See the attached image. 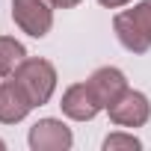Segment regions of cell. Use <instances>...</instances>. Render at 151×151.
<instances>
[{
	"label": "cell",
	"instance_id": "obj_1",
	"mask_svg": "<svg viewBox=\"0 0 151 151\" xmlns=\"http://www.w3.org/2000/svg\"><path fill=\"white\" fill-rule=\"evenodd\" d=\"M113 30L130 53H145L151 47V0H142L139 6L119 12Z\"/></svg>",
	"mask_w": 151,
	"mask_h": 151
},
{
	"label": "cell",
	"instance_id": "obj_12",
	"mask_svg": "<svg viewBox=\"0 0 151 151\" xmlns=\"http://www.w3.org/2000/svg\"><path fill=\"white\" fill-rule=\"evenodd\" d=\"M101 6H107V9H119V6H124V3H130V0H98Z\"/></svg>",
	"mask_w": 151,
	"mask_h": 151
},
{
	"label": "cell",
	"instance_id": "obj_11",
	"mask_svg": "<svg viewBox=\"0 0 151 151\" xmlns=\"http://www.w3.org/2000/svg\"><path fill=\"white\" fill-rule=\"evenodd\" d=\"M50 3H53L56 9H71V6H77L80 0H50Z\"/></svg>",
	"mask_w": 151,
	"mask_h": 151
},
{
	"label": "cell",
	"instance_id": "obj_7",
	"mask_svg": "<svg viewBox=\"0 0 151 151\" xmlns=\"http://www.w3.org/2000/svg\"><path fill=\"white\" fill-rule=\"evenodd\" d=\"M86 83H89L95 101L101 104V110H107L110 104H116V101L127 92V80H124V74H122L119 68H110V65H107V68H98Z\"/></svg>",
	"mask_w": 151,
	"mask_h": 151
},
{
	"label": "cell",
	"instance_id": "obj_13",
	"mask_svg": "<svg viewBox=\"0 0 151 151\" xmlns=\"http://www.w3.org/2000/svg\"><path fill=\"white\" fill-rule=\"evenodd\" d=\"M3 148H6V145H3V139H0V151H3Z\"/></svg>",
	"mask_w": 151,
	"mask_h": 151
},
{
	"label": "cell",
	"instance_id": "obj_9",
	"mask_svg": "<svg viewBox=\"0 0 151 151\" xmlns=\"http://www.w3.org/2000/svg\"><path fill=\"white\" fill-rule=\"evenodd\" d=\"M27 59V50L21 42H15L12 36H0V74L3 77H9V74H15V68Z\"/></svg>",
	"mask_w": 151,
	"mask_h": 151
},
{
	"label": "cell",
	"instance_id": "obj_5",
	"mask_svg": "<svg viewBox=\"0 0 151 151\" xmlns=\"http://www.w3.org/2000/svg\"><path fill=\"white\" fill-rule=\"evenodd\" d=\"M74 142L71 127L59 119H42L30 127V148L33 151H68Z\"/></svg>",
	"mask_w": 151,
	"mask_h": 151
},
{
	"label": "cell",
	"instance_id": "obj_3",
	"mask_svg": "<svg viewBox=\"0 0 151 151\" xmlns=\"http://www.w3.org/2000/svg\"><path fill=\"white\" fill-rule=\"evenodd\" d=\"M12 18L27 36L42 39L53 27V3L50 0H12Z\"/></svg>",
	"mask_w": 151,
	"mask_h": 151
},
{
	"label": "cell",
	"instance_id": "obj_2",
	"mask_svg": "<svg viewBox=\"0 0 151 151\" xmlns=\"http://www.w3.org/2000/svg\"><path fill=\"white\" fill-rule=\"evenodd\" d=\"M12 77L24 86V92L30 95L33 107L47 104L50 95H53V89H56V68H53L47 59H39V56L24 59V62L15 68Z\"/></svg>",
	"mask_w": 151,
	"mask_h": 151
},
{
	"label": "cell",
	"instance_id": "obj_10",
	"mask_svg": "<svg viewBox=\"0 0 151 151\" xmlns=\"http://www.w3.org/2000/svg\"><path fill=\"white\" fill-rule=\"evenodd\" d=\"M104 148H107V151H119V148L136 151V148H139V139H136L133 133H110V136L104 139Z\"/></svg>",
	"mask_w": 151,
	"mask_h": 151
},
{
	"label": "cell",
	"instance_id": "obj_8",
	"mask_svg": "<svg viewBox=\"0 0 151 151\" xmlns=\"http://www.w3.org/2000/svg\"><path fill=\"white\" fill-rule=\"evenodd\" d=\"M59 107H62V113H65L68 119H74V122H89V119H95V116L101 113V104L95 101L89 83H74V86H68Z\"/></svg>",
	"mask_w": 151,
	"mask_h": 151
},
{
	"label": "cell",
	"instance_id": "obj_6",
	"mask_svg": "<svg viewBox=\"0 0 151 151\" xmlns=\"http://www.w3.org/2000/svg\"><path fill=\"white\" fill-rule=\"evenodd\" d=\"M30 110H33V101H30V95L24 92V86L15 77L0 83V122L3 124L24 122Z\"/></svg>",
	"mask_w": 151,
	"mask_h": 151
},
{
	"label": "cell",
	"instance_id": "obj_4",
	"mask_svg": "<svg viewBox=\"0 0 151 151\" xmlns=\"http://www.w3.org/2000/svg\"><path fill=\"white\" fill-rule=\"evenodd\" d=\"M107 113H110V119H113L119 127H142V124L151 119V104H148V98H145L142 92L127 89L116 104L107 107Z\"/></svg>",
	"mask_w": 151,
	"mask_h": 151
}]
</instances>
